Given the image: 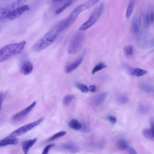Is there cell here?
Instances as JSON below:
<instances>
[{
    "instance_id": "6da1fadb",
    "label": "cell",
    "mask_w": 154,
    "mask_h": 154,
    "mask_svg": "<svg viewBox=\"0 0 154 154\" xmlns=\"http://www.w3.org/2000/svg\"><path fill=\"white\" fill-rule=\"evenodd\" d=\"M57 28L56 25L55 26L34 44L31 48L32 51L36 52L42 50L52 44L60 33Z\"/></svg>"
},
{
    "instance_id": "7a4b0ae2",
    "label": "cell",
    "mask_w": 154,
    "mask_h": 154,
    "mask_svg": "<svg viewBox=\"0 0 154 154\" xmlns=\"http://www.w3.org/2000/svg\"><path fill=\"white\" fill-rule=\"evenodd\" d=\"M26 43L25 41H23L17 43L9 44L2 48L0 49V63L21 53Z\"/></svg>"
},
{
    "instance_id": "3957f363",
    "label": "cell",
    "mask_w": 154,
    "mask_h": 154,
    "mask_svg": "<svg viewBox=\"0 0 154 154\" xmlns=\"http://www.w3.org/2000/svg\"><path fill=\"white\" fill-rule=\"evenodd\" d=\"M104 7V3H101L95 10L88 20L80 27V30L83 31L88 29L94 24L101 15Z\"/></svg>"
},
{
    "instance_id": "277c9868",
    "label": "cell",
    "mask_w": 154,
    "mask_h": 154,
    "mask_svg": "<svg viewBox=\"0 0 154 154\" xmlns=\"http://www.w3.org/2000/svg\"><path fill=\"white\" fill-rule=\"evenodd\" d=\"M83 39V35L80 32L75 35L72 38L68 47V52L70 54L75 53L81 48Z\"/></svg>"
},
{
    "instance_id": "5b68a950",
    "label": "cell",
    "mask_w": 154,
    "mask_h": 154,
    "mask_svg": "<svg viewBox=\"0 0 154 154\" xmlns=\"http://www.w3.org/2000/svg\"><path fill=\"white\" fill-rule=\"evenodd\" d=\"M43 120V118H40L34 122L25 125L18 129L12 132L10 135L12 136L17 137L22 135L40 124Z\"/></svg>"
},
{
    "instance_id": "8992f818",
    "label": "cell",
    "mask_w": 154,
    "mask_h": 154,
    "mask_svg": "<svg viewBox=\"0 0 154 154\" xmlns=\"http://www.w3.org/2000/svg\"><path fill=\"white\" fill-rule=\"evenodd\" d=\"M27 0H16L8 5L0 9L2 16L5 18L11 12L16 8L23 6Z\"/></svg>"
},
{
    "instance_id": "52a82bcc",
    "label": "cell",
    "mask_w": 154,
    "mask_h": 154,
    "mask_svg": "<svg viewBox=\"0 0 154 154\" xmlns=\"http://www.w3.org/2000/svg\"><path fill=\"white\" fill-rule=\"evenodd\" d=\"M30 9L28 5H23L11 12L7 15L5 18L10 20H13L18 18L25 12Z\"/></svg>"
},
{
    "instance_id": "ba28073f",
    "label": "cell",
    "mask_w": 154,
    "mask_h": 154,
    "mask_svg": "<svg viewBox=\"0 0 154 154\" xmlns=\"http://www.w3.org/2000/svg\"><path fill=\"white\" fill-rule=\"evenodd\" d=\"M37 102L34 101L29 106L23 109L21 112L17 113L13 116V119L15 121H19L24 119L28 115L32 109L35 107Z\"/></svg>"
},
{
    "instance_id": "9c48e42d",
    "label": "cell",
    "mask_w": 154,
    "mask_h": 154,
    "mask_svg": "<svg viewBox=\"0 0 154 154\" xmlns=\"http://www.w3.org/2000/svg\"><path fill=\"white\" fill-rule=\"evenodd\" d=\"M33 66L31 62L29 61H26L21 64L20 67V71L22 74L28 75L33 71Z\"/></svg>"
},
{
    "instance_id": "30bf717a",
    "label": "cell",
    "mask_w": 154,
    "mask_h": 154,
    "mask_svg": "<svg viewBox=\"0 0 154 154\" xmlns=\"http://www.w3.org/2000/svg\"><path fill=\"white\" fill-rule=\"evenodd\" d=\"M61 149L67 150L72 153H78L80 151V148L76 145L72 143H67L61 144L59 146Z\"/></svg>"
},
{
    "instance_id": "8fae6325",
    "label": "cell",
    "mask_w": 154,
    "mask_h": 154,
    "mask_svg": "<svg viewBox=\"0 0 154 154\" xmlns=\"http://www.w3.org/2000/svg\"><path fill=\"white\" fill-rule=\"evenodd\" d=\"M83 59V56H81L78 59L67 64L65 67V72L67 73H69L74 71L81 63Z\"/></svg>"
},
{
    "instance_id": "7c38bea8",
    "label": "cell",
    "mask_w": 154,
    "mask_h": 154,
    "mask_svg": "<svg viewBox=\"0 0 154 154\" xmlns=\"http://www.w3.org/2000/svg\"><path fill=\"white\" fill-rule=\"evenodd\" d=\"M19 140L16 137L9 136L0 140V147L6 146L10 145L16 144Z\"/></svg>"
},
{
    "instance_id": "4fadbf2b",
    "label": "cell",
    "mask_w": 154,
    "mask_h": 154,
    "mask_svg": "<svg viewBox=\"0 0 154 154\" xmlns=\"http://www.w3.org/2000/svg\"><path fill=\"white\" fill-rule=\"evenodd\" d=\"M108 95V93L105 92L95 96L93 99V103L96 106L101 105L105 101Z\"/></svg>"
},
{
    "instance_id": "5bb4252c",
    "label": "cell",
    "mask_w": 154,
    "mask_h": 154,
    "mask_svg": "<svg viewBox=\"0 0 154 154\" xmlns=\"http://www.w3.org/2000/svg\"><path fill=\"white\" fill-rule=\"evenodd\" d=\"M37 141V138L25 141L21 144L23 151L25 154H27L30 148L33 146Z\"/></svg>"
},
{
    "instance_id": "9a60e30c",
    "label": "cell",
    "mask_w": 154,
    "mask_h": 154,
    "mask_svg": "<svg viewBox=\"0 0 154 154\" xmlns=\"http://www.w3.org/2000/svg\"><path fill=\"white\" fill-rule=\"evenodd\" d=\"M142 135L146 138L152 141H154V130L151 128L145 129L142 130Z\"/></svg>"
},
{
    "instance_id": "2e32d148",
    "label": "cell",
    "mask_w": 154,
    "mask_h": 154,
    "mask_svg": "<svg viewBox=\"0 0 154 154\" xmlns=\"http://www.w3.org/2000/svg\"><path fill=\"white\" fill-rule=\"evenodd\" d=\"M69 126L70 128L75 130H79L81 129L82 125L76 119L71 120L69 123Z\"/></svg>"
},
{
    "instance_id": "e0dca14e",
    "label": "cell",
    "mask_w": 154,
    "mask_h": 154,
    "mask_svg": "<svg viewBox=\"0 0 154 154\" xmlns=\"http://www.w3.org/2000/svg\"><path fill=\"white\" fill-rule=\"evenodd\" d=\"M139 87L141 90L148 93L153 94L154 92L153 87L149 84L145 83L141 84Z\"/></svg>"
},
{
    "instance_id": "ac0fdd59",
    "label": "cell",
    "mask_w": 154,
    "mask_h": 154,
    "mask_svg": "<svg viewBox=\"0 0 154 154\" xmlns=\"http://www.w3.org/2000/svg\"><path fill=\"white\" fill-rule=\"evenodd\" d=\"M132 31L134 33H137L139 31V21L137 16H134L132 19Z\"/></svg>"
},
{
    "instance_id": "d6986e66",
    "label": "cell",
    "mask_w": 154,
    "mask_h": 154,
    "mask_svg": "<svg viewBox=\"0 0 154 154\" xmlns=\"http://www.w3.org/2000/svg\"><path fill=\"white\" fill-rule=\"evenodd\" d=\"M99 1L100 0H88L83 4L81 5L83 11L93 6L95 4L99 2Z\"/></svg>"
},
{
    "instance_id": "ffe728a7",
    "label": "cell",
    "mask_w": 154,
    "mask_h": 154,
    "mask_svg": "<svg viewBox=\"0 0 154 154\" xmlns=\"http://www.w3.org/2000/svg\"><path fill=\"white\" fill-rule=\"evenodd\" d=\"M150 12L149 10H147L145 13L143 25L144 28H148L149 27L150 21Z\"/></svg>"
},
{
    "instance_id": "44dd1931",
    "label": "cell",
    "mask_w": 154,
    "mask_h": 154,
    "mask_svg": "<svg viewBox=\"0 0 154 154\" xmlns=\"http://www.w3.org/2000/svg\"><path fill=\"white\" fill-rule=\"evenodd\" d=\"M147 73V71L144 69L137 68L132 70L131 72V74L133 76H140L146 75Z\"/></svg>"
},
{
    "instance_id": "7402d4cb",
    "label": "cell",
    "mask_w": 154,
    "mask_h": 154,
    "mask_svg": "<svg viewBox=\"0 0 154 154\" xmlns=\"http://www.w3.org/2000/svg\"><path fill=\"white\" fill-rule=\"evenodd\" d=\"M135 0H131L127 8L126 13V17L130 18L132 15L135 6Z\"/></svg>"
},
{
    "instance_id": "603a6c76",
    "label": "cell",
    "mask_w": 154,
    "mask_h": 154,
    "mask_svg": "<svg viewBox=\"0 0 154 154\" xmlns=\"http://www.w3.org/2000/svg\"><path fill=\"white\" fill-rule=\"evenodd\" d=\"M117 146L119 149L122 150L127 149L128 146L127 141L123 139H120L118 141Z\"/></svg>"
},
{
    "instance_id": "cb8c5ba5",
    "label": "cell",
    "mask_w": 154,
    "mask_h": 154,
    "mask_svg": "<svg viewBox=\"0 0 154 154\" xmlns=\"http://www.w3.org/2000/svg\"><path fill=\"white\" fill-rule=\"evenodd\" d=\"M129 101V98L128 97L125 95L121 94L118 96L117 101L118 103L121 105L126 104Z\"/></svg>"
},
{
    "instance_id": "d4e9b609",
    "label": "cell",
    "mask_w": 154,
    "mask_h": 154,
    "mask_svg": "<svg viewBox=\"0 0 154 154\" xmlns=\"http://www.w3.org/2000/svg\"><path fill=\"white\" fill-rule=\"evenodd\" d=\"M74 98V96L71 94L67 95L64 96L63 100V104L66 106L69 105Z\"/></svg>"
},
{
    "instance_id": "484cf974",
    "label": "cell",
    "mask_w": 154,
    "mask_h": 154,
    "mask_svg": "<svg viewBox=\"0 0 154 154\" xmlns=\"http://www.w3.org/2000/svg\"><path fill=\"white\" fill-rule=\"evenodd\" d=\"M123 50L125 54L127 56H130L133 55V47L131 45H126L124 46Z\"/></svg>"
},
{
    "instance_id": "4316f807",
    "label": "cell",
    "mask_w": 154,
    "mask_h": 154,
    "mask_svg": "<svg viewBox=\"0 0 154 154\" xmlns=\"http://www.w3.org/2000/svg\"><path fill=\"white\" fill-rule=\"evenodd\" d=\"M138 39V43L139 46H144L146 45L147 42V37L144 35H141Z\"/></svg>"
},
{
    "instance_id": "83f0119b",
    "label": "cell",
    "mask_w": 154,
    "mask_h": 154,
    "mask_svg": "<svg viewBox=\"0 0 154 154\" xmlns=\"http://www.w3.org/2000/svg\"><path fill=\"white\" fill-rule=\"evenodd\" d=\"M106 67L107 66L103 63H100L95 66L93 68L92 72V74H94L96 73L101 70L102 69H105Z\"/></svg>"
},
{
    "instance_id": "f1b7e54d",
    "label": "cell",
    "mask_w": 154,
    "mask_h": 154,
    "mask_svg": "<svg viewBox=\"0 0 154 154\" xmlns=\"http://www.w3.org/2000/svg\"><path fill=\"white\" fill-rule=\"evenodd\" d=\"M67 132L65 131H61L59 132L52 136L50 138L48 139V141H51L54 140L58 138L63 136L66 135Z\"/></svg>"
},
{
    "instance_id": "f546056e",
    "label": "cell",
    "mask_w": 154,
    "mask_h": 154,
    "mask_svg": "<svg viewBox=\"0 0 154 154\" xmlns=\"http://www.w3.org/2000/svg\"><path fill=\"white\" fill-rule=\"evenodd\" d=\"M76 85L77 88L82 93H87L88 92V88L86 85L83 84L77 83Z\"/></svg>"
},
{
    "instance_id": "4dcf8cb0",
    "label": "cell",
    "mask_w": 154,
    "mask_h": 154,
    "mask_svg": "<svg viewBox=\"0 0 154 154\" xmlns=\"http://www.w3.org/2000/svg\"><path fill=\"white\" fill-rule=\"evenodd\" d=\"M72 2L71 1H69L67 2L65 4H64L62 7H60V8H58L55 11V13L57 14H60L62 12L66 9L69 7L71 4Z\"/></svg>"
},
{
    "instance_id": "1f68e13d",
    "label": "cell",
    "mask_w": 154,
    "mask_h": 154,
    "mask_svg": "<svg viewBox=\"0 0 154 154\" xmlns=\"http://www.w3.org/2000/svg\"><path fill=\"white\" fill-rule=\"evenodd\" d=\"M139 112L141 114H145L147 113L148 111V107L144 105H141L138 108Z\"/></svg>"
},
{
    "instance_id": "d6a6232c",
    "label": "cell",
    "mask_w": 154,
    "mask_h": 154,
    "mask_svg": "<svg viewBox=\"0 0 154 154\" xmlns=\"http://www.w3.org/2000/svg\"><path fill=\"white\" fill-rule=\"evenodd\" d=\"M55 144H53L48 145L46 146L42 152L43 154H47L49 153V150L50 149L52 148L53 147L55 146Z\"/></svg>"
},
{
    "instance_id": "836d02e7",
    "label": "cell",
    "mask_w": 154,
    "mask_h": 154,
    "mask_svg": "<svg viewBox=\"0 0 154 154\" xmlns=\"http://www.w3.org/2000/svg\"><path fill=\"white\" fill-rule=\"evenodd\" d=\"M107 118H108V119L110 122L113 123V124H115L117 122V118L114 116H108Z\"/></svg>"
},
{
    "instance_id": "e575fe53",
    "label": "cell",
    "mask_w": 154,
    "mask_h": 154,
    "mask_svg": "<svg viewBox=\"0 0 154 154\" xmlns=\"http://www.w3.org/2000/svg\"><path fill=\"white\" fill-rule=\"evenodd\" d=\"M127 149V150L128 152L129 153L131 154H136L137 153L135 150L131 147L128 146Z\"/></svg>"
},
{
    "instance_id": "d590c367",
    "label": "cell",
    "mask_w": 154,
    "mask_h": 154,
    "mask_svg": "<svg viewBox=\"0 0 154 154\" xmlns=\"http://www.w3.org/2000/svg\"><path fill=\"white\" fill-rule=\"evenodd\" d=\"M89 91L92 93L96 92V85H90L88 88Z\"/></svg>"
},
{
    "instance_id": "8d00e7d4",
    "label": "cell",
    "mask_w": 154,
    "mask_h": 154,
    "mask_svg": "<svg viewBox=\"0 0 154 154\" xmlns=\"http://www.w3.org/2000/svg\"><path fill=\"white\" fill-rule=\"evenodd\" d=\"M3 94V92H0V111L2 108Z\"/></svg>"
},
{
    "instance_id": "74e56055",
    "label": "cell",
    "mask_w": 154,
    "mask_h": 154,
    "mask_svg": "<svg viewBox=\"0 0 154 154\" xmlns=\"http://www.w3.org/2000/svg\"><path fill=\"white\" fill-rule=\"evenodd\" d=\"M154 119L153 116H151L150 119V124L151 128L154 130Z\"/></svg>"
},
{
    "instance_id": "f35d334b",
    "label": "cell",
    "mask_w": 154,
    "mask_h": 154,
    "mask_svg": "<svg viewBox=\"0 0 154 154\" xmlns=\"http://www.w3.org/2000/svg\"><path fill=\"white\" fill-rule=\"evenodd\" d=\"M83 128V130L84 132H87V133H89L90 132V130L88 127L85 125L83 127L82 126V128Z\"/></svg>"
},
{
    "instance_id": "ab89813d",
    "label": "cell",
    "mask_w": 154,
    "mask_h": 154,
    "mask_svg": "<svg viewBox=\"0 0 154 154\" xmlns=\"http://www.w3.org/2000/svg\"><path fill=\"white\" fill-rule=\"evenodd\" d=\"M150 19L151 23L153 22V12L152 11L150 12Z\"/></svg>"
},
{
    "instance_id": "60d3db41",
    "label": "cell",
    "mask_w": 154,
    "mask_h": 154,
    "mask_svg": "<svg viewBox=\"0 0 154 154\" xmlns=\"http://www.w3.org/2000/svg\"><path fill=\"white\" fill-rule=\"evenodd\" d=\"M62 1H63V0H53V3H56L60 2Z\"/></svg>"
},
{
    "instance_id": "b9f144b4",
    "label": "cell",
    "mask_w": 154,
    "mask_h": 154,
    "mask_svg": "<svg viewBox=\"0 0 154 154\" xmlns=\"http://www.w3.org/2000/svg\"><path fill=\"white\" fill-rule=\"evenodd\" d=\"M1 119H0V121H1Z\"/></svg>"
}]
</instances>
